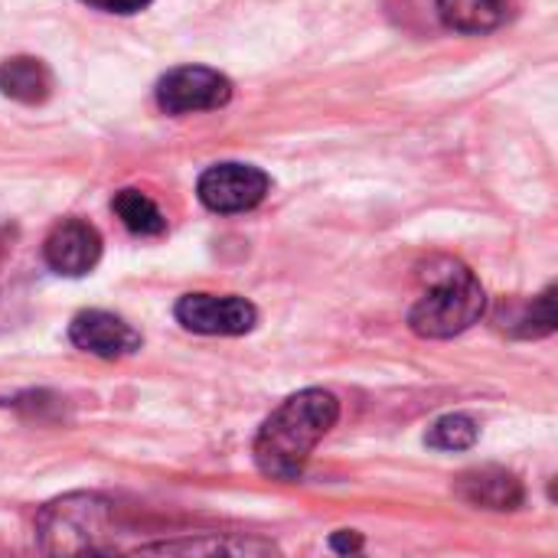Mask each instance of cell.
<instances>
[{
	"label": "cell",
	"mask_w": 558,
	"mask_h": 558,
	"mask_svg": "<svg viewBox=\"0 0 558 558\" xmlns=\"http://www.w3.org/2000/svg\"><path fill=\"white\" fill-rule=\"evenodd\" d=\"M340 402L324 389H304L278 405L255 438V464L271 481H301L314 448L337 425Z\"/></svg>",
	"instance_id": "obj_1"
},
{
	"label": "cell",
	"mask_w": 558,
	"mask_h": 558,
	"mask_svg": "<svg viewBox=\"0 0 558 558\" xmlns=\"http://www.w3.org/2000/svg\"><path fill=\"white\" fill-rule=\"evenodd\" d=\"M36 536L49 556L78 553H118L114 507L95 494H72L49 504L36 520Z\"/></svg>",
	"instance_id": "obj_2"
},
{
	"label": "cell",
	"mask_w": 558,
	"mask_h": 558,
	"mask_svg": "<svg viewBox=\"0 0 558 558\" xmlns=\"http://www.w3.org/2000/svg\"><path fill=\"white\" fill-rule=\"evenodd\" d=\"M487 311V294L474 271L458 262H448L441 275H435L432 288L418 298L409 314V324L425 340H448L474 327Z\"/></svg>",
	"instance_id": "obj_3"
},
{
	"label": "cell",
	"mask_w": 558,
	"mask_h": 558,
	"mask_svg": "<svg viewBox=\"0 0 558 558\" xmlns=\"http://www.w3.org/2000/svg\"><path fill=\"white\" fill-rule=\"evenodd\" d=\"M232 98V82L206 65H180L157 82V105L167 114H193L222 108Z\"/></svg>",
	"instance_id": "obj_4"
},
{
	"label": "cell",
	"mask_w": 558,
	"mask_h": 558,
	"mask_svg": "<svg viewBox=\"0 0 558 558\" xmlns=\"http://www.w3.org/2000/svg\"><path fill=\"white\" fill-rule=\"evenodd\" d=\"M268 173L252 163H216L199 177L196 193L213 213H245L268 196Z\"/></svg>",
	"instance_id": "obj_5"
},
{
	"label": "cell",
	"mask_w": 558,
	"mask_h": 558,
	"mask_svg": "<svg viewBox=\"0 0 558 558\" xmlns=\"http://www.w3.org/2000/svg\"><path fill=\"white\" fill-rule=\"evenodd\" d=\"M177 320L203 337H242L255 327L258 311L245 298L186 294L177 301Z\"/></svg>",
	"instance_id": "obj_6"
},
{
	"label": "cell",
	"mask_w": 558,
	"mask_h": 558,
	"mask_svg": "<svg viewBox=\"0 0 558 558\" xmlns=\"http://www.w3.org/2000/svg\"><path fill=\"white\" fill-rule=\"evenodd\" d=\"M43 258L56 275L82 278L88 275L101 258V235L95 226L82 219H62L43 245Z\"/></svg>",
	"instance_id": "obj_7"
},
{
	"label": "cell",
	"mask_w": 558,
	"mask_h": 558,
	"mask_svg": "<svg viewBox=\"0 0 558 558\" xmlns=\"http://www.w3.org/2000/svg\"><path fill=\"white\" fill-rule=\"evenodd\" d=\"M69 340L98 360H121L141 350V333L108 311H82L69 327Z\"/></svg>",
	"instance_id": "obj_8"
},
{
	"label": "cell",
	"mask_w": 558,
	"mask_h": 558,
	"mask_svg": "<svg viewBox=\"0 0 558 558\" xmlns=\"http://www.w3.org/2000/svg\"><path fill=\"white\" fill-rule=\"evenodd\" d=\"M458 494L481 510H517L523 507V484L500 468H481L458 477Z\"/></svg>",
	"instance_id": "obj_9"
},
{
	"label": "cell",
	"mask_w": 558,
	"mask_h": 558,
	"mask_svg": "<svg viewBox=\"0 0 558 558\" xmlns=\"http://www.w3.org/2000/svg\"><path fill=\"white\" fill-rule=\"evenodd\" d=\"M0 92L23 105H43L52 95V75L43 59L13 56L0 62Z\"/></svg>",
	"instance_id": "obj_10"
},
{
	"label": "cell",
	"mask_w": 558,
	"mask_h": 558,
	"mask_svg": "<svg viewBox=\"0 0 558 558\" xmlns=\"http://www.w3.org/2000/svg\"><path fill=\"white\" fill-rule=\"evenodd\" d=\"M137 553H147V556H268L278 549L262 539H232V536L206 533L203 539H170V543L137 546Z\"/></svg>",
	"instance_id": "obj_11"
},
{
	"label": "cell",
	"mask_w": 558,
	"mask_h": 558,
	"mask_svg": "<svg viewBox=\"0 0 558 558\" xmlns=\"http://www.w3.org/2000/svg\"><path fill=\"white\" fill-rule=\"evenodd\" d=\"M438 16L458 33H490L507 20V0H435Z\"/></svg>",
	"instance_id": "obj_12"
},
{
	"label": "cell",
	"mask_w": 558,
	"mask_h": 558,
	"mask_svg": "<svg viewBox=\"0 0 558 558\" xmlns=\"http://www.w3.org/2000/svg\"><path fill=\"white\" fill-rule=\"evenodd\" d=\"M111 209L118 213V219H121L134 235L150 239V235H163V232H167V219H163V213L157 209V203L147 199V196L137 193V190H121V193L111 199Z\"/></svg>",
	"instance_id": "obj_13"
},
{
	"label": "cell",
	"mask_w": 558,
	"mask_h": 558,
	"mask_svg": "<svg viewBox=\"0 0 558 558\" xmlns=\"http://www.w3.org/2000/svg\"><path fill=\"white\" fill-rule=\"evenodd\" d=\"M425 441L435 451H468L477 441V422L471 415H445L428 428Z\"/></svg>",
	"instance_id": "obj_14"
},
{
	"label": "cell",
	"mask_w": 558,
	"mask_h": 558,
	"mask_svg": "<svg viewBox=\"0 0 558 558\" xmlns=\"http://www.w3.org/2000/svg\"><path fill=\"white\" fill-rule=\"evenodd\" d=\"M556 330V288H546L533 304L530 311L520 317V327L517 333L520 337H546Z\"/></svg>",
	"instance_id": "obj_15"
},
{
	"label": "cell",
	"mask_w": 558,
	"mask_h": 558,
	"mask_svg": "<svg viewBox=\"0 0 558 558\" xmlns=\"http://www.w3.org/2000/svg\"><path fill=\"white\" fill-rule=\"evenodd\" d=\"M82 3H88V7H95V10H105V13H137V10H144L150 0H82Z\"/></svg>",
	"instance_id": "obj_16"
},
{
	"label": "cell",
	"mask_w": 558,
	"mask_h": 558,
	"mask_svg": "<svg viewBox=\"0 0 558 558\" xmlns=\"http://www.w3.org/2000/svg\"><path fill=\"white\" fill-rule=\"evenodd\" d=\"M330 549H333V553H360V549H363V536L353 533V530H340V533H333Z\"/></svg>",
	"instance_id": "obj_17"
}]
</instances>
